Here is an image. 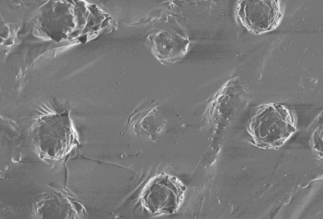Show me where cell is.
Returning <instances> with one entry per match:
<instances>
[{"mask_svg":"<svg viewBox=\"0 0 323 219\" xmlns=\"http://www.w3.org/2000/svg\"><path fill=\"white\" fill-rule=\"evenodd\" d=\"M295 115L284 105H260L252 118L248 131L255 144L263 148L281 145L296 131Z\"/></svg>","mask_w":323,"mask_h":219,"instance_id":"cell-1","label":"cell"},{"mask_svg":"<svg viewBox=\"0 0 323 219\" xmlns=\"http://www.w3.org/2000/svg\"><path fill=\"white\" fill-rule=\"evenodd\" d=\"M186 190V186L177 177L161 172L144 186L140 195L141 204L151 214H173L180 208Z\"/></svg>","mask_w":323,"mask_h":219,"instance_id":"cell-2","label":"cell"},{"mask_svg":"<svg viewBox=\"0 0 323 219\" xmlns=\"http://www.w3.org/2000/svg\"><path fill=\"white\" fill-rule=\"evenodd\" d=\"M236 11L241 25L256 35L275 30L283 17L279 1H239Z\"/></svg>","mask_w":323,"mask_h":219,"instance_id":"cell-3","label":"cell"},{"mask_svg":"<svg viewBox=\"0 0 323 219\" xmlns=\"http://www.w3.org/2000/svg\"><path fill=\"white\" fill-rule=\"evenodd\" d=\"M148 42L152 53L162 64L174 63L187 54L191 41L174 31L161 30L150 34Z\"/></svg>","mask_w":323,"mask_h":219,"instance_id":"cell-4","label":"cell"}]
</instances>
